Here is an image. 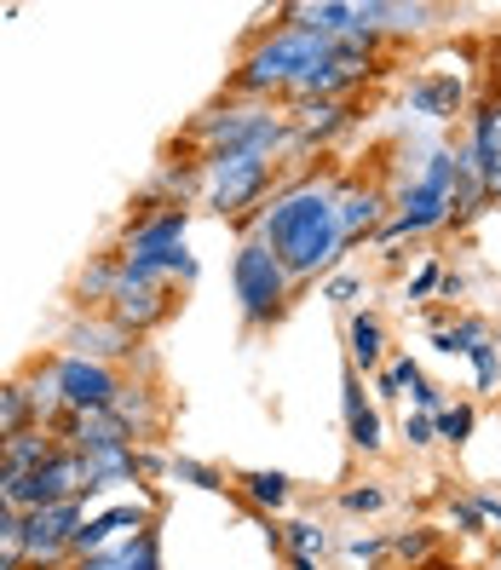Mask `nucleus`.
<instances>
[{
	"label": "nucleus",
	"instance_id": "obj_1",
	"mask_svg": "<svg viewBox=\"0 0 501 570\" xmlns=\"http://www.w3.org/2000/svg\"><path fill=\"white\" fill-rule=\"evenodd\" d=\"M277 259H283V272L299 283V277H317L328 272L334 259H341V225H334V185H288L272 208L259 214V237Z\"/></svg>",
	"mask_w": 501,
	"mask_h": 570
},
{
	"label": "nucleus",
	"instance_id": "obj_2",
	"mask_svg": "<svg viewBox=\"0 0 501 570\" xmlns=\"http://www.w3.org/2000/svg\"><path fill=\"white\" fill-rule=\"evenodd\" d=\"M341 41H328V36H317V29H306V23H283V29H272L254 52H248V63L237 70V81H230V92H248V98H265V92H288L299 76L312 70V63H323Z\"/></svg>",
	"mask_w": 501,
	"mask_h": 570
},
{
	"label": "nucleus",
	"instance_id": "obj_3",
	"mask_svg": "<svg viewBox=\"0 0 501 570\" xmlns=\"http://www.w3.org/2000/svg\"><path fill=\"white\" fill-rule=\"evenodd\" d=\"M185 225H190L185 203H167V208H156V214H139V219L127 225V243H121L116 259L156 265L161 277H190L196 265H190V254H185Z\"/></svg>",
	"mask_w": 501,
	"mask_h": 570
},
{
	"label": "nucleus",
	"instance_id": "obj_4",
	"mask_svg": "<svg viewBox=\"0 0 501 570\" xmlns=\"http://www.w3.org/2000/svg\"><path fill=\"white\" fill-rule=\"evenodd\" d=\"M196 139L208 145V156H219V150L272 156L288 139V121L272 105H225V110H208L203 121H196Z\"/></svg>",
	"mask_w": 501,
	"mask_h": 570
},
{
	"label": "nucleus",
	"instance_id": "obj_5",
	"mask_svg": "<svg viewBox=\"0 0 501 570\" xmlns=\"http://www.w3.org/2000/svg\"><path fill=\"white\" fill-rule=\"evenodd\" d=\"M230 283H237V299H243V317L248 328H265L288 312V272L283 259L265 248V243H243L237 248V265H230Z\"/></svg>",
	"mask_w": 501,
	"mask_h": 570
},
{
	"label": "nucleus",
	"instance_id": "obj_6",
	"mask_svg": "<svg viewBox=\"0 0 501 570\" xmlns=\"http://www.w3.org/2000/svg\"><path fill=\"white\" fill-rule=\"evenodd\" d=\"M450 190H455V156L450 150H432L426 174L404 190L397 219L381 230V243H404V237H421V230H439L450 219Z\"/></svg>",
	"mask_w": 501,
	"mask_h": 570
},
{
	"label": "nucleus",
	"instance_id": "obj_7",
	"mask_svg": "<svg viewBox=\"0 0 501 570\" xmlns=\"http://www.w3.org/2000/svg\"><path fill=\"white\" fill-rule=\"evenodd\" d=\"M203 185H208V208L214 214H243L248 203H259L265 185H272V156L254 150H219L203 161Z\"/></svg>",
	"mask_w": 501,
	"mask_h": 570
},
{
	"label": "nucleus",
	"instance_id": "obj_8",
	"mask_svg": "<svg viewBox=\"0 0 501 570\" xmlns=\"http://www.w3.org/2000/svg\"><path fill=\"white\" fill-rule=\"evenodd\" d=\"M167 312H174L167 277L156 272V265L121 259V283H116V299H110V323H121L127 334H145V328H156Z\"/></svg>",
	"mask_w": 501,
	"mask_h": 570
},
{
	"label": "nucleus",
	"instance_id": "obj_9",
	"mask_svg": "<svg viewBox=\"0 0 501 570\" xmlns=\"http://www.w3.org/2000/svg\"><path fill=\"white\" fill-rule=\"evenodd\" d=\"M52 375H58V392H63V415H105L121 404V381H116V368L110 363H92V357H58L52 363Z\"/></svg>",
	"mask_w": 501,
	"mask_h": 570
},
{
	"label": "nucleus",
	"instance_id": "obj_10",
	"mask_svg": "<svg viewBox=\"0 0 501 570\" xmlns=\"http://www.w3.org/2000/svg\"><path fill=\"white\" fill-rule=\"evenodd\" d=\"M81 501H52V508H36V513H18V530H23V559L29 564H63L76 559V530H81Z\"/></svg>",
	"mask_w": 501,
	"mask_h": 570
},
{
	"label": "nucleus",
	"instance_id": "obj_11",
	"mask_svg": "<svg viewBox=\"0 0 501 570\" xmlns=\"http://www.w3.org/2000/svg\"><path fill=\"white\" fill-rule=\"evenodd\" d=\"M466 161L484 185V196H501V98L479 105L473 116V145H466Z\"/></svg>",
	"mask_w": 501,
	"mask_h": 570
},
{
	"label": "nucleus",
	"instance_id": "obj_12",
	"mask_svg": "<svg viewBox=\"0 0 501 570\" xmlns=\"http://www.w3.org/2000/svg\"><path fill=\"white\" fill-rule=\"evenodd\" d=\"M58 432L52 426H23L0 444V479H23V473H41V466L58 455Z\"/></svg>",
	"mask_w": 501,
	"mask_h": 570
},
{
	"label": "nucleus",
	"instance_id": "obj_13",
	"mask_svg": "<svg viewBox=\"0 0 501 570\" xmlns=\"http://www.w3.org/2000/svg\"><path fill=\"white\" fill-rule=\"evenodd\" d=\"M381 190H334V225H341V243H357L363 230H375L381 219Z\"/></svg>",
	"mask_w": 501,
	"mask_h": 570
},
{
	"label": "nucleus",
	"instance_id": "obj_14",
	"mask_svg": "<svg viewBox=\"0 0 501 570\" xmlns=\"http://www.w3.org/2000/svg\"><path fill=\"white\" fill-rule=\"evenodd\" d=\"M145 524H150L145 508H110V513H98V519H87V524L76 530V553H81V559H87V553H105V542H110L116 530H132V535H139Z\"/></svg>",
	"mask_w": 501,
	"mask_h": 570
},
{
	"label": "nucleus",
	"instance_id": "obj_15",
	"mask_svg": "<svg viewBox=\"0 0 501 570\" xmlns=\"http://www.w3.org/2000/svg\"><path fill=\"white\" fill-rule=\"evenodd\" d=\"M346 121V105L341 98H306V105H294V127H288V139L294 145H317L328 139L334 127Z\"/></svg>",
	"mask_w": 501,
	"mask_h": 570
},
{
	"label": "nucleus",
	"instance_id": "obj_16",
	"mask_svg": "<svg viewBox=\"0 0 501 570\" xmlns=\"http://www.w3.org/2000/svg\"><path fill=\"white\" fill-rule=\"evenodd\" d=\"M346 432H352V444L357 450H381V415H375V404L363 397V386H357V368L346 375Z\"/></svg>",
	"mask_w": 501,
	"mask_h": 570
},
{
	"label": "nucleus",
	"instance_id": "obj_17",
	"mask_svg": "<svg viewBox=\"0 0 501 570\" xmlns=\"http://www.w3.org/2000/svg\"><path fill=\"white\" fill-rule=\"evenodd\" d=\"M410 110L415 116H455L461 110V81L455 76H426L410 87Z\"/></svg>",
	"mask_w": 501,
	"mask_h": 570
},
{
	"label": "nucleus",
	"instance_id": "obj_18",
	"mask_svg": "<svg viewBox=\"0 0 501 570\" xmlns=\"http://www.w3.org/2000/svg\"><path fill=\"white\" fill-rule=\"evenodd\" d=\"M346 346H352V363L357 368H381V323L370 317V312H357L352 323H346Z\"/></svg>",
	"mask_w": 501,
	"mask_h": 570
},
{
	"label": "nucleus",
	"instance_id": "obj_19",
	"mask_svg": "<svg viewBox=\"0 0 501 570\" xmlns=\"http://www.w3.org/2000/svg\"><path fill=\"white\" fill-rule=\"evenodd\" d=\"M23 426H36V404H29V386L7 381L0 386V444H7L12 432H23Z\"/></svg>",
	"mask_w": 501,
	"mask_h": 570
},
{
	"label": "nucleus",
	"instance_id": "obj_20",
	"mask_svg": "<svg viewBox=\"0 0 501 570\" xmlns=\"http://www.w3.org/2000/svg\"><path fill=\"white\" fill-rule=\"evenodd\" d=\"M76 341H81V357H92V363H105L110 352H127V346H132V334H127L121 323H105V328L92 323V328H81V334H76Z\"/></svg>",
	"mask_w": 501,
	"mask_h": 570
},
{
	"label": "nucleus",
	"instance_id": "obj_21",
	"mask_svg": "<svg viewBox=\"0 0 501 570\" xmlns=\"http://www.w3.org/2000/svg\"><path fill=\"white\" fill-rule=\"evenodd\" d=\"M479 341H490V334H484V323H455V328H439V334H432V346H439V352H450V357H466V352H473Z\"/></svg>",
	"mask_w": 501,
	"mask_h": 570
},
{
	"label": "nucleus",
	"instance_id": "obj_22",
	"mask_svg": "<svg viewBox=\"0 0 501 570\" xmlns=\"http://www.w3.org/2000/svg\"><path fill=\"white\" fill-rule=\"evenodd\" d=\"M116 283H121V259H98L81 277V299H116Z\"/></svg>",
	"mask_w": 501,
	"mask_h": 570
},
{
	"label": "nucleus",
	"instance_id": "obj_23",
	"mask_svg": "<svg viewBox=\"0 0 501 570\" xmlns=\"http://www.w3.org/2000/svg\"><path fill=\"white\" fill-rule=\"evenodd\" d=\"M243 484H248V495L259 501V508H272V513L288 501V479H283V473H248Z\"/></svg>",
	"mask_w": 501,
	"mask_h": 570
},
{
	"label": "nucleus",
	"instance_id": "obj_24",
	"mask_svg": "<svg viewBox=\"0 0 501 570\" xmlns=\"http://www.w3.org/2000/svg\"><path fill=\"white\" fill-rule=\"evenodd\" d=\"M432 421H439V439H450V444H466V439H473V410H466V404L439 410Z\"/></svg>",
	"mask_w": 501,
	"mask_h": 570
},
{
	"label": "nucleus",
	"instance_id": "obj_25",
	"mask_svg": "<svg viewBox=\"0 0 501 570\" xmlns=\"http://www.w3.org/2000/svg\"><path fill=\"white\" fill-rule=\"evenodd\" d=\"M323 548H328V535L317 524H288V553L294 559H317Z\"/></svg>",
	"mask_w": 501,
	"mask_h": 570
},
{
	"label": "nucleus",
	"instance_id": "obj_26",
	"mask_svg": "<svg viewBox=\"0 0 501 570\" xmlns=\"http://www.w3.org/2000/svg\"><path fill=\"white\" fill-rule=\"evenodd\" d=\"M473 375H479V386H495V375H501V357H495V341H479L473 352Z\"/></svg>",
	"mask_w": 501,
	"mask_h": 570
},
{
	"label": "nucleus",
	"instance_id": "obj_27",
	"mask_svg": "<svg viewBox=\"0 0 501 570\" xmlns=\"http://www.w3.org/2000/svg\"><path fill=\"white\" fill-rule=\"evenodd\" d=\"M381 501H386V490H375V484H363V490H346V495H341V508H346V513H375Z\"/></svg>",
	"mask_w": 501,
	"mask_h": 570
},
{
	"label": "nucleus",
	"instance_id": "obj_28",
	"mask_svg": "<svg viewBox=\"0 0 501 570\" xmlns=\"http://www.w3.org/2000/svg\"><path fill=\"white\" fill-rule=\"evenodd\" d=\"M29 559H23V530L12 524L7 535H0V570H23Z\"/></svg>",
	"mask_w": 501,
	"mask_h": 570
},
{
	"label": "nucleus",
	"instance_id": "obj_29",
	"mask_svg": "<svg viewBox=\"0 0 501 570\" xmlns=\"http://www.w3.org/2000/svg\"><path fill=\"white\" fill-rule=\"evenodd\" d=\"M404 439L410 444H432V439H439V421H432V415H410L404 421Z\"/></svg>",
	"mask_w": 501,
	"mask_h": 570
},
{
	"label": "nucleus",
	"instance_id": "obj_30",
	"mask_svg": "<svg viewBox=\"0 0 501 570\" xmlns=\"http://www.w3.org/2000/svg\"><path fill=\"white\" fill-rule=\"evenodd\" d=\"M392 548L404 553V559H426V553H432V530H415V535H397Z\"/></svg>",
	"mask_w": 501,
	"mask_h": 570
},
{
	"label": "nucleus",
	"instance_id": "obj_31",
	"mask_svg": "<svg viewBox=\"0 0 501 570\" xmlns=\"http://www.w3.org/2000/svg\"><path fill=\"white\" fill-rule=\"evenodd\" d=\"M444 283V272H439V265H421V272H415V283H410V299H426L432 288H439Z\"/></svg>",
	"mask_w": 501,
	"mask_h": 570
},
{
	"label": "nucleus",
	"instance_id": "obj_32",
	"mask_svg": "<svg viewBox=\"0 0 501 570\" xmlns=\"http://www.w3.org/2000/svg\"><path fill=\"white\" fill-rule=\"evenodd\" d=\"M323 294H328V299H341V306H346V299H357V294H363V277H352V272H346V277H334Z\"/></svg>",
	"mask_w": 501,
	"mask_h": 570
},
{
	"label": "nucleus",
	"instance_id": "obj_33",
	"mask_svg": "<svg viewBox=\"0 0 501 570\" xmlns=\"http://www.w3.org/2000/svg\"><path fill=\"white\" fill-rule=\"evenodd\" d=\"M455 524H461V530H479V524H484L479 501H455Z\"/></svg>",
	"mask_w": 501,
	"mask_h": 570
},
{
	"label": "nucleus",
	"instance_id": "obj_34",
	"mask_svg": "<svg viewBox=\"0 0 501 570\" xmlns=\"http://www.w3.org/2000/svg\"><path fill=\"white\" fill-rule=\"evenodd\" d=\"M179 473H185V479H196L203 490H225V484H219V479L208 473V466H196V461H179Z\"/></svg>",
	"mask_w": 501,
	"mask_h": 570
},
{
	"label": "nucleus",
	"instance_id": "obj_35",
	"mask_svg": "<svg viewBox=\"0 0 501 570\" xmlns=\"http://www.w3.org/2000/svg\"><path fill=\"white\" fill-rule=\"evenodd\" d=\"M375 553H381L375 535H357V542H352V559H375Z\"/></svg>",
	"mask_w": 501,
	"mask_h": 570
},
{
	"label": "nucleus",
	"instance_id": "obj_36",
	"mask_svg": "<svg viewBox=\"0 0 501 570\" xmlns=\"http://www.w3.org/2000/svg\"><path fill=\"white\" fill-rule=\"evenodd\" d=\"M18 524V513H12V501H7V490H0V535H7Z\"/></svg>",
	"mask_w": 501,
	"mask_h": 570
},
{
	"label": "nucleus",
	"instance_id": "obj_37",
	"mask_svg": "<svg viewBox=\"0 0 501 570\" xmlns=\"http://www.w3.org/2000/svg\"><path fill=\"white\" fill-rule=\"evenodd\" d=\"M294 570H317V559H294Z\"/></svg>",
	"mask_w": 501,
	"mask_h": 570
}]
</instances>
